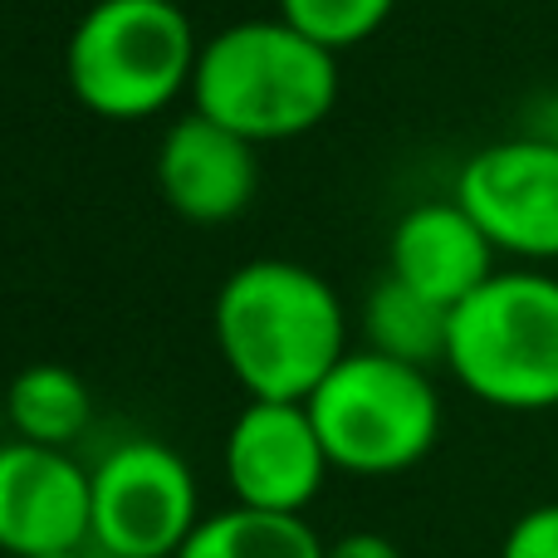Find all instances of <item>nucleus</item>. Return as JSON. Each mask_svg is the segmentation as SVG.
I'll use <instances>...</instances> for the list:
<instances>
[{
    "label": "nucleus",
    "instance_id": "obj_1",
    "mask_svg": "<svg viewBox=\"0 0 558 558\" xmlns=\"http://www.w3.org/2000/svg\"><path fill=\"white\" fill-rule=\"evenodd\" d=\"M211 333L251 402H308L348 357L338 289L299 260H245L216 289Z\"/></svg>",
    "mask_w": 558,
    "mask_h": 558
},
{
    "label": "nucleus",
    "instance_id": "obj_2",
    "mask_svg": "<svg viewBox=\"0 0 558 558\" xmlns=\"http://www.w3.org/2000/svg\"><path fill=\"white\" fill-rule=\"evenodd\" d=\"M343 74L338 54L284 20H235L202 45L192 108L211 123L270 147L304 137L333 113Z\"/></svg>",
    "mask_w": 558,
    "mask_h": 558
},
{
    "label": "nucleus",
    "instance_id": "obj_3",
    "mask_svg": "<svg viewBox=\"0 0 558 558\" xmlns=\"http://www.w3.org/2000/svg\"><path fill=\"white\" fill-rule=\"evenodd\" d=\"M202 39L177 0H94L64 45L69 94L108 123H143L192 94Z\"/></svg>",
    "mask_w": 558,
    "mask_h": 558
},
{
    "label": "nucleus",
    "instance_id": "obj_4",
    "mask_svg": "<svg viewBox=\"0 0 558 558\" xmlns=\"http://www.w3.org/2000/svg\"><path fill=\"white\" fill-rule=\"evenodd\" d=\"M451 377L495 412L558 407V275L539 265L495 270L451 308Z\"/></svg>",
    "mask_w": 558,
    "mask_h": 558
},
{
    "label": "nucleus",
    "instance_id": "obj_5",
    "mask_svg": "<svg viewBox=\"0 0 558 558\" xmlns=\"http://www.w3.org/2000/svg\"><path fill=\"white\" fill-rule=\"evenodd\" d=\"M304 407L333 471L363 481L412 471L441 441V392L432 373L373 348H348Z\"/></svg>",
    "mask_w": 558,
    "mask_h": 558
},
{
    "label": "nucleus",
    "instance_id": "obj_6",
    "mask_svg": "<svg viewBox=\"0 0 558 558\" xmlns=\"http://www.w3.org/2000/svg\"><path fill=\"white\" fill-rule=\"evenodd\" d=\"M88 544L98 558H177L202 524V490L182 451L162 441H123L94 465Z\"/></svg>",
    "mask_w": 558,
    "mask_h": 558
},
{
    "label": "nucleus",
    "instance_id": "obj_7",
    "mask_svg": "<svg viewBox=\"0 0 558 558\" xmlns=\"http://www.w3.org/2000/svg\"><path fill=\"white\" fill-rule=\"evenodd\" d=\"M456 202L520 265H558V137H500L465 157Z\"/></svg>",
    "mask_w": 558,
    "mask_h": 558
},
{
    "label": "nucleus",
    "instance_id": "obj_8",
    "mask_svg": "<svg viewBox=\"0 0 558 558\" xmlns=\"http://www.w3.org/2000/svg\"><path fill=\"white\" fill-rule=\"evenodd\" d=\"M221 465L235 505L270 514H304L333 471L304 402H245L226 432Z\"/></svg>",
    "mask_w": 558,
    "mask_h": 558
},
{
    "label": "nucleus",
    "instance_id": "obj_9",
    "mask_svg": "<svg viewBox=\"0 0 558 558\" xmlns=\"http://www.w3.org/2000/svg\"><path fill=\"white\" fill-rule=\"evenodd\" d=\"M94 475L59 446H0V554L45 558L88 544Z\"/></svg>",
    "mask_w": 558,
    "mask_h": 558
},
{
    "label": "nucleus",
    "instance_id": "obj_10",
    "mask_svg": "<svg viewBox=\"0 0 558 558\" xmlns=\"http://www.w3.org/2000/svg\"><path fill=\"white\" fill-rule=\"evenodd\" d=\"M157 192L182 221L226 226L260 192V147L192 108L157 143Z\"/></svg>",
    "mask_w": 558,
    "mask_h": 558
},
{
    "label": "nucleus",
    "instance_id": "obj_11",
    "mask_svg": "<svg viewBox=\"0 0 558 558\" xmlns=\"http://www.w3.org/2000/svg\"><path fill=\"white\" fill-rule=\"evenodd\" d=\"M495 260L500 251L456 196L402 211L387 235V275L441 308L465 304L495 275Z\"/></svg>",
    "mask_w": 558,
    "mask_h": 558
},
{
    "label": "nucleus",
    "instance_id": "obj_12",
    "mask_svg": "<svg viewBox=\"0 0 558 558\" xmlns=\"http://www.w3.org/2000/svg\"><path fill=\"white\" fill-rule=\"evenodd\" d=\"M5 422L15 432V441L69 451L88 432V422H94V397H88L84 377L74 367L29 363L5 387Z\"/></svg>",
    "mask_w": 558,
    "mask_h": 558
},
{
    "label": "nucleus",
    "instance_id": "obj_13",
    "mask_svg": "<svg viewBox=\"0 0 558 558\" xmlns=\"http://www.w3.org/2000/svg\"><path fill=\"white\" fill-rule=\"evenodd\" d=\"M363 338L373 353L397 357L432 373L436 363H446V343H451V308H441L436 299L407 289L402 279H377L363 299Z\"/></svg>",
    "mask_w": 558,
    "mask_h": 558
},
{
    "label": "nucleus",
    "instance_id": "obj_14",
    "mask_svg": "<svg viewBox=\"0 0 558 558\" xmlns=\"http://www.w3.org/2000/svg\"><path fill=\"white\" fill-rule=\"evenodd\" d=\"M177 558H324V539L308 530L304 514L231 505L221 514H206Z\"/></svg>",
    "mask_w": 558,
    "mask_h": 558
},
{
    "label": "nucleus",
    "instance_id": "obj_15",
    "mask_svg": "<svg viewBox=\"0 0 558 558\" xmlns=\"http://www.w3.org/2000/svg\"><path fill=\"white\" fill-rule=\"evenodd\" d=\"M392 10L397 0H279V20L333 54L373 39L392 20Z\"/></svg>",
    "mask_w": 558,
    "mask_h": 558
},
{
    "label": "nucleus",
    "instance_id": "obj_16",
    "mask_svg": "<svg viewBox=\"0 0 558 558\" xmlns=\"http://www.w3.org/2000/svg\"><path fill=\"white\" fill-rule=\"evenodd\" d=\"M500 558H558V500L534 505L505 530Z\"/></svg>",
    "mask_w": 558,
    "mask_h": 558
},
{
    "label": "nucleus",
    "instance_id": "obj_17",
    "mask_svg": "<svg viewBox=\"0 0 558 558\" xmlns=\"http://www.w3.org/2000/svg\"><path fill=\"white\" fill-rule=\"evenodd\" d=\"M324 558H407L402 549H397L387 534H373V530H353L343 534V539L324 544Z\"/></svg>",
    "mask_w": 558,
    "mask_h": 558
},
{
    "label": "nucleus",
    "instance_id": "obj_18",
    "mask_svg": "<svg viewBox=\"0 0 558 558\" xmlns=\"http://www.w3.org/2000/svg\"><path fill=\"white\" fill-rule=\"evenodd\" d=\"M5 432H10V422H5V392H0V446H5Z\"/></svg>",
    "mask_w": 558,
    "mask_h": 558
},
{
    "label": "nucleus",
    "instance_id": "obj_19",
    "mask_svg": "<svg viewBox=\"0 0 558 558\" xmlns=\"http://www.w3.org/2000/svg\"><path fill=\"white\" fill-rule=\"evenodd\" d=\"M45 558H84V549H69V554H45Z\"/></svg>",
    "mask_w": 558,
    "mask_h": 558
}]
</instances>
